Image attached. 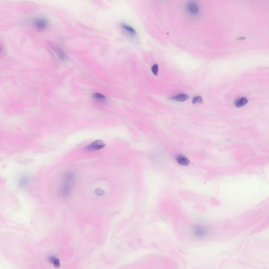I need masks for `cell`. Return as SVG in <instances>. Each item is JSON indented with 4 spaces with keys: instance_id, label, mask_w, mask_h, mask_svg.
Listing matches in <instances>:
<instances>
[{
    "instance_id": "cell-14",
    "label": "cell",
    "mask_w": 269,
    "mask_h": 269,
    "mask_svg": "<svg viewBox=\"0 0 269 269\" xmlns=\"http://www.w3.org/2000/svg\"><path fill=\"white\" fill-rule=\"evenodd\" d=\"M245 39V37H239L237 39H239V40H244V39Z\"/></svg>"
},
{
    "instance_id": "cell-12",
    "label": "cell",
    "mask_w": 269,
    "mask_h": 269,
    "mask_svg": "<svg viewBox=\"0 0 269 269\" xmlns=\"http://www.w3.org/2000/svg\"><path fill=\"white\" fill-rule=\"evenodd\" d=\"M203 98L201 96H196L194 97L192 100L193 104L202 103H203Z\"/></svg>"
},
{
    "instance_id": "cell-4",
    "label": "cell",
    "mask_w": 269,
    "mask_h": 269,
    "mask_svg": "<svg viewBox=\"0 0 269 269\" xmlns=\"http://www.w3.org/2000/svg\"><path fill=\"white\" fill-rule=\"evenodd\" d=\"M194 235L199 238H203L207 235V230L205 227L202 226H196L193 230Z\"/></svg>"
},
{
    "instance_id": "cell-11",
    "label": "cell",
    "mask_w": 269,
    "mask_h": 269,
    "mask_svg": "<svg viewBox=\"0 0 269 269\" xmlns=\"http://www.w3.org/2000/svg\"><path fill=\"white\" fill-rule=\"evenodd\" d=\"M92 97H93V99H95L97 101H100V102H104V101H105L106 99L105 96L98 93H95L93 94Z\"/></svg>"
},
{
    "instance_id": "cell-15",
    "label": "cell",
    "mask_w": 269,
    "mask_h": 269,
    "mask_svg": "<svg viewBox=\"0 0 269 269\" xmlns=\"http://www.w3.org/2000/svg\"><path fill=\"white\" fill-rule=\"evenodd\" d=\"M2 52V48H1V46H0V53Z\"/></svg>"
},
{
    "instance_id": "cell-1",
    "label": "cell",
    "mask_w": 269,
    "mask_h": 269,
    "mask_svg": "<svg viewBox=\"0 0 269 269\" xmlns=\"http://www.w3.org/2000/svg\"><path fill=\"white\" fill-rule=\"evenodd\" d=\"M31 22L33 28L38 32H43L49 26V22L48 19L41 16L33 17Z\"/></svg>"
},
{
    "instance_id": "cell-10",
    "label": "cell",
    "mask_w": 269,
    "mask_h": 269,
    "mask_svg": "<svg viewBox=\"0 0 269 269\" xmlns=\"http://www.w3.org/2000/svg\"><path fill=\"white\" fill-rule=\"evenodd\" d=\"M189 98V96L186 94H180L172 97V99L178 101H185Z\"/></svg>"
},
{
    "instance_id": "cell-2",
    "label": "cell",
    "mask_w": 269,
    "mask_h": 269,
    "mask_svg": "<svg viewBox=\"0 0 269 269\" xmlns=\"http://www.w3.org/2000/svg\"><path fill=\"white\" fill-rule=\"evenodd\" d=\"M74 181V176L73 174H69L67 176L60 188L61 194L63 196L66 197L70 194L73 187Z\"/></svg>"
},
{
    "instance_id": "cell-9",
    "label": "cell",
    "mask_w": 269,
    "mask_h": 269,
    "mask_svg": "<svg viewBox=\"0 0 269 269\" xmlns=\"http://www.w3.org/2000/svg\"><path fill=\"white\" fill-rule=\"evenodd\" d=\"M248 101L247 98H246L245 97H241V98L237 99V101H235V106L237 107H242L246 105L248 103Z\"/></svg>"
},
{
    "instance_id": "cell-6",
    "label": "cell",
    "mask_w": 269,
    "mask_h": 269,
    "mask_svg": "<svg viewBox=\"0 0 269 269\" xmlns=\"http://www.w3.org/2000/svg\"><path fill=\"white\" fill-rule=\"evenodd\" d=\"M53 50L54 51V52L55 53L56 55L57 56L58 59L61 62H65V61H66L67 60V56L66 54L64 51V50H63L61 48L56 46H54L53 48Z\"/></svg>"
},
{
    "instance_id": "cell-8",
    "label": "cell",
    "mask_w": 269,
    "mask_h": 269,
    "mask_svg": "<svg viewBox=\"0 0 269 269\" xmlns=\"http://www.w3.org/2000/svg\"><path fill=\"white\" fill-rule=\"evenodd\" d=\"M176 162L179 165H182V166H188L190 164L189 159L186 157L184 156L183 155H180L177 156L176 158Z\"/></svg>"
},
{
    "instance_id": "cell-3",
    "label": "cell",
    "mask_w": 269,
    "mask_h": 269,
    "mask_svg": "<svg viewBox=\"0 0 269 269\" xmlns=\"http://www.w3.org/2000/svg\"><path fill=\"white\" fill-rule=\"evenodd\" d=\"M105 146V144L103 141L97 140L92 142L91 144L88 145L86 147L85 149L87 151H98L103 148Z\"/></svg>"
},
{
    "instance_id": "cell-13",
    "label": "cell",
    "mask_w": 269,
    "mask_h": 269,
    "mask_svg": "<svg viewBox=\"0 0 269 269\" xmlns=\"http://www.w3.org/2000/svg\"><path fill=\"white\" fill-rule=\"evenodd\" d=\"M151 71L154 75H157L158 73V65L157 64L154 65L151 68Z\"/></svg>"
},
{
    "instance_id": "cell-5",
    "label": "cell",
    "mask_w": 269,
    "mask_h": 269,
    "mask_svg": "<svg viewBox=\"0 0 269 269\" xmlns=\"http://www.w3.org/2000/svg\"><path fill=\"white\" fill-rule=\"evenodd\" d=\"M121 27L123 30L125 31V32L129 35V37H131L132 38L136 37L137 32L136 30H135V28H133L128 24L123 22L121 24Z\"/></svg>"
},
{
    "instance_id": "cell-7",
    "label": "cell",
    "mask_w": 269,
    "mask_h": 269,
    "mask_svg": "<svg viewBox=\"0 0 269 269\" xmlns=\"http://www.w3.org/2000/svg\"><path fill=\"white\" fill-rule=\"evenodd\" d=\"M187 9L189 12L192 15L198 14L199 11L198 5L196 2L193 1H191L188 3Z\"/></svg>"
}]
</instances>
